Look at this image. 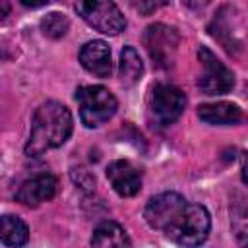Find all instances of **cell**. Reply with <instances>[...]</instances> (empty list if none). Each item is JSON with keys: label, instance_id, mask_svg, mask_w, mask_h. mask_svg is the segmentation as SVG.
Returning <instances> with one entry per match:
<instances>
[{"label": "cell", "instance_id": "6da1fadb", "mask_svg": "<svg viewBox=\"0 0 248 248\" xmlns=\"http://www.w3.org/2000/svg\"><path fill=\"white\" fill-rule=\"evenodd\" d=\"M72 128L74 118L66 105L58 101L43 103L33 114L29 140L25 143V155L37 157L48 149L60 147L68 141Z\"/></svg>", "mask_w": 248, "mask_h": 248}, {"label": "cell", "instance_id": "7a4b0ae2", "mask_svg": "<svg viewBox=\"0 0 248 248\" xmlns=\"http://www.w3.org/2000/svg\"><path fill=\"white\" fill-rule=\"evenodd\" d=\"M211 229L209 211L200 203H186L174 221L165 229L167 238L182 248H196L205 242Z\"/></svg>", "mask_w": 248, "mask_h": 248}, {"label": "cell", "instance_id": "3957f363", "mask_svg": "<svg viewBox=\"0 0 248 248\" xmlns=\"http://www.w3.org/2000/svg\"><path fill=\"white\" fill-rule=\"evenodd\" d=\"M76 101L79 105V118L87 128H99L108 122L116 108V97L103 85H83L76 89Z\"/></svg>", "mask_w": 248, "mask_h": 248}, {"label": "cell", "instance_id": "277c9868", "mask_svg": "<svg viewBox=\"0 0 248 248\" xmlns=\"http://www.w3.org/2000/svg\"><path fill=\"white\" fill-rule=\"evenodd\" d=\"M198 58H200L202 68H203V72L198 79V87L202 89V93L223 95L234 87V74L207 46L198 48Z\"/></svg>", "mask_w": 248, "mask_h": 248}, {"label": "cell", "instance_id": "5b68a950", "mask_svg": "<svg viewBox=\"0 0 248 248\" xmlns=\"http://www.w3.org/2000/svg\"><path fill=\"white\" fill-rule=\"evenodd\" d=\"M76 12L105 35H118L126 29V17L114 2H78Z\"/></svg>", "mask_w": 248, "mask_h": 248}, {"label": "cell", "instance_id": "8992f818", "mask_svg": "<svg viewBox=\"0 0 248 248\" xmlns=\"http://www.w3.org/2000/svg\"><path fill=\"white\" fill-rule=\"evenodd\" d=\"M143 45L159 68H169L174 62V54L178 48V33L174 27L165 23H153L143 33Z\"/></svg>", "mask_w": 248, "mask_h": 248}, {"label": "cell", "instance_id": "52a82bcc", "mask_svg": "<svg viewBox=\"0 0 248 248\" xmlns=\"http://www.w3.org/2000/svg\"><path fill=\"white\" fill-rule=\"evenodd\" d=\"M184 108H186V95L182 89L169 83L155 85L151 95V110L161 126H169L176 122L184 112Z\"/></svg>", "mask_w": 248, "mask_h": 248}, {"label": "cell", "instance_id": "ba28073f", "mask_svg": "<svg viewBox=\"0 0 248 248\" xmlns=\"http://www.w3.org/2000/svg\"><path fill=\"white\" fill-rule=\"evenodd\" d=\"M188 202L176 194V192H163L159 196H153L145 209H143V217L147 221V225L151 229H157V231H163L174 221V217L182 211V207L186 205Z\"/></svg>", "mask_w": 248, "mask_h": 248}, {"label": "cell", "instance_id": "9c48e42d", "mask_svg": "<svg viewBox=\"0 0 248 248\" xmlns=\"http://www.w3.org/2000/svg\"><path fill=\"white\" fill-rule=\"evenodd\" d=\"M56 186H58L56 176H52L50 172H41V174L27 178L25 182H21V186L16 192V200L23 205L35 207V205L54 198Z\"/></svg>", "mask_w": 248, "mask_h": 248}, {"label": "cell", "instance_id": "30bf717a", "mask_svg": "<svg viewBox=\"0 0 248 248\" xmlns=\"http://www.w3.org/2000/svg\"><path fill=\"white\" fill-rule=\"evenodd\" d=\"M107 178L110 182V186L114 188V192L122 198H130L136 196L141 188V174L140 170L128 163V161H112L107 167Z\"/></svg>", "mask_w": 248, "mask_h": 248}, {"label": "cell", "instance_id": "8fae6325", "mask_svg": "<svg viewBox=\"0 0 248 248\" xmlns=\"http://www.w3.org/2000/svg\"><path fill=\"white\" fill-rule=\"evenodd\" d=\"M79 62L89 74H95L97 78H108L110 72H112L110 48L101 39H93V41H89L81 46Z\"/></svg>", "mask_w": 248, "mask_h": 248}, {"label": "cell", "instance_id": "7c38bea8", "mask_svg": "<svg viewBox=\"0 0 248 248\" xmlns=\"http://www.w3.org/2000/svg\"><path fill=\"white\" fill-rule=\"evenodd\" d=\"M198 116L213 126H229V124H238L244 120V114L238 105L219 101V103H207L198 107Z\"/></svg>", "mask_w": 248, "mask_h": 248}, {"label": "cell", "instance_id": "4fadbf2b", "mask_svg": "<svg viewBox=\"0 0 248 248\" xmlns=\"http://www.w3.org/2000/svg\"><path fill=\"white\" fill-rule=\"evenodd\" d=\"M93 248H132L128 232L114 221H103L95 227L91 236Z\"/></svg>", "mask_w": 248, "mask_h": 248}, {"label": "cell", "instance_id": "5bb4252c", "mask_svg": "<svg viewBox=\"0 0 248 248\" xmlns=\"http://www.w3.org/2000/svg\"><path fill=\"white\" fill-rule=\"evenodd\" d=\"M143 74V64H141V58L138 54V50L134 46H124L122 52H120V66H118V76H120V81L130 87L134 83L140 81Z\"/></svg>", "mask_w": 248, "mask_h": 248}, {"label": "cell", "instance_id": "9a60e30c", "mask_svg": "<svg viewBox=\"0 0 248 248\" xmlns=\"http://www.w3.org/2000/svg\"><path fill=\"white\" fill-rule=\"evenodd\" d=\"M29 240L27 225L16 215H2V244L8 248H21Z\"/></svg>", "mask_w": 248, "mask_h": 248}, {"label": "cell", "instance_id": "2e32d148", "mask_svg": "<svg viewBox=\"0 0 248 248\" xmlns=\"http://www.w3.org/2000/svg\"><path fill=\"white\" fill-rule=\"evenodd\" d=\"M231 223L238 236L248 234V196L236 194L231 203Z\"/></svg>", "mask_w": 248, "mask_h": 248}, {"label": "cell", "instance_id": "e0dca14e", "mask_svg": "<svg viewBox=\"0 0 248 248\" xmlns=\"http://www.w3.org/2000/svg\"><path fill=\"white\" fill-rule=\"evenodd\" d=\"M68 27H70V21H68V17H66L64 14H60V12H50V14H46V16L41 19V31H43L46 37H50V39H60V37H64L66 31H68Z\"/></svg>", "mask_w": 248, "mask_h": 248}, {"label": "cell", "instance_id": "ac0fdd59", "mask_svg": "<svg viewBox=\"0 0 248 248\" xmlns=\"http://www.w3.org/2000/svg\"><path fill=\"white\" fill-rule=\"evenodd\" d=\"M165 2H149V4H145V2H136L134 4V8L136 10H140V12H143V14H147V12H151V10H155V8H159V6H163Z\"/></svg>", "mask_w": 248, "mask_h": 248}, {"label": "cell", "instance_id": "d6986e66", "mask_svg": "<svg viewBox=\"0 0 248 248\" xmlns=\"http://www.w3.org/2000/svg\"><path fill=\"white\" fill-rule=\"evenodd\" d=\"M242 180L248 186V153H244V157H242Z\"/></svg>", "mask_w": 248, "mask_h": 248}, {"label": "cell", "instance_id": "ffe728a7", "mask_svg": "<svg viewBox=\"0 0 248 248\" xmlns=\"http://www.w3.org/2000/svg\"><path fill=\"white\" fill-rule=\"evenodd\" d=\"M21 4H23V6H27V8H41V6H46V4H48V0H43V2H29V0H21Z\"/></svg>", "mask_w": 248, "mask_h": 248}, {"label": "cell", "instance_id": "44dd1931", "mask_svg": "<svg viewBox=\"0 0 248 248\" xmlns=\"http://www.w3.org/2000/svg\"><path fill=\"white\" fill-rule=\"evenodd\" d=\"M8 10H10V6H8V2H2V17H6V14H8Z\"/></svg>", "mask_w": 248, "mask_h": 248}]
</instances>
